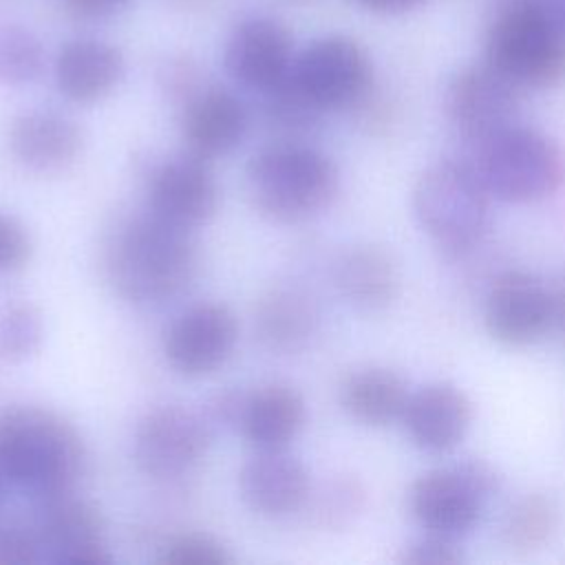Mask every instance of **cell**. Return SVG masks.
Segmentation results:
<instances>
[{
  "mask_svg": "<svg viewBox=\"0 0 565 565\" xmlns=\"http://www.w3.org/2000/svg\"><path fill=\"white\" fill-rule=\"evenodd\" d=\"M199 263L192 232L148 207L119 218L102 247L108 285L121 300L141 309L163 307L183 296L199 276Z\"/></svg>",
  "mask_w": 565,
  "mask_h": 565,
  "instance_id": "obj_1",
  "label": "cell"
},
{
  "mask_svg": "<svg viewBox=\"0 0 565 565\" xmlns=\"http://www.w3.org/2000/svg\"><path fill=\"white\" fill-rule=\"evenodd\" d=\"M88 452L79 430L57 411L35 404L0 408V479L38 501L73 492Z\"/></svg>",
  "mask_w": 565,
  "mask_h": 565,
  "instance_id": "obj_2",
  "label": "cell"
},
{
  "mask_svg": "<svg viewBox=\"0 0 565 565\" xmlns=\"http://www.w3.org/2000/svg\"><path fill=\"white\" fill-rule=\"evenodd\" d=\"M245 185L265 218L302 223L331 207L340 192V170L327 152L302 139H276L252 154Z\"/></svg>",
  "mask_w": 565,
  "mask_h": 565,
  "instance_id": "obj_3",
  "label": "cell"
},
{
  "mask_svg": "<svg viewBox=\"0 0 565 565\" xmlns=\"http://www.w3.org/2000/svg\"><path fill=\"white\" fill-rule=\"evenodd\" d=\"M483 60L521 90L565 82V15L545 0H505L483 38Z\"/></svg>",
  "mask_w": 565,
  "mask_h": 565,
  "instance_id": "obj_4",
  "label": "cell"
},
{
  "mask_svg": "<svg viewBox=\"0 0 565 565\" xmlns=\"http://www.w3.org/2000/svg\"><path fill=\"white\" fill-rule=\"evenodd\" d=\"M490 192L470 159H439L413 185V212L426 236L446 254L475 249L490 227Z\"/></svg>",
  "mask_w": 565,
  "mask_h": 565,
  "instance_id": "obj_5",
  "label": "cell"
},
{
  "mask_svg": "<svg viewBox=\"0 0 565 565\" xmlns=\"http://www.w3.org/2000/svg\"><path fill=\"white\" fill-rule=\"evenodd\" d=\"M470 161L490 196L503 203H536L565 183L561 146L519 121L475 143Z\"/></svg>",
  "mask_w": 565,
  "mask_h": 565,
  "instance_id": "obj_6",
  "label": "cell"
},
{
  "mask_svg": "<svg viewBox=\"0 0 565 565\" xmlns=\"http://www.w3.org/2000/svg\"><path fill=\"white\" fill-rule=\"evenodd\" d=\"M501 479L481 459H466L419 475L408 488V510L424 532L461 539L497 497Z\"/></svg>",
  "mask_w": 565,
  "mask_h": 565,
  "instance_id": "obj_7",
  "label": "cell"
},
{
  "mask_svg": "<svg viewBox=\"0 0 565 565\" xmlns=\"http://www.w3.org/2000/svg\"><path fill=\"white\" fill-rule=\"evenodd\" d=\"M289 79L320 110L355 108L373 88V62L351 35L329 33L296 53Z\"/></svg>",
  "mask_w": 565,
  "mask_h": 565,
  "instance_id": "obj_8",
  "label": "cell"
},
{
  "mask_svg": "<svg viewBox=\"0 0 565 565\" xmlns=\"http://www.w3.org/2000/svg\"><path fill=\"white\" fill-rule=\"evenodd\" d=\"M214 426L205 413L181 404H161L141 415L132 435L135 466L152 479H177L194 470L210 452Z\"/></svg>",
  "mask_w": 565,
  "mask_h": 565,
  "instance_id": "obj_9",
  "label": "cell"
},
{
  "mask_svg": "<svg viewBox=\"0 0 565 565\" xmlns=\"http://www.w3.org/2000/svg\"><path fill=\"white\" fill-rule=\"evenodd\" d=\"M521 88L494 71L486 60L461 66L444 93L450 126L470 143H479L516 124Z\"/></svg>",
  "mask_w": 565,
  "mask_h": 565,
  "instance_id": "obj_10",
  "label": "cell"
},
{
  "mask_svg": "<svg viewBox=\"0 0 565 565\" xmlns=\"http://www.w3.org/2000/svg\"><path fill=\"white\" fill-rule=\"evenodd\" d=\"M238 342L234 311L214 300L183 309L166 327L161 349L168 366L183 377H205L218 371Z\"/></svg>",
  "mask_w": 565,
  "mask_h": 565,
  "instance_id": "obj_11",
  "label": "cell"
},
{
  "mask_svg": "<svg viewBox=\"0 0 565 565\" xmlns=\"http://www.w3.org/2000/svg\"><path fill=\"white\" fill-rule=\"evenodd\" d=\"M294 57V33L280 18L269 13L238 18L223 49L227 75L238 86L258 95L287 79Z\"/></svg>",
  "mask_w": 565,
  "mask_h": 565,
  "instance_id": "obj_12",
  "label": "cell"
},
{
  "mask_svg": "<svg viewBox=\"0 0 565 565\" xmlns=\"http://www.w3.org/2000/svg\"><path fill=\"white\" fill-rule=\"evenodd\" d=\"M44 558L57 565H108L113 554L106 543L102 510L75 490L40 501L35 519Z\"/></svg>",
  "mask_w": 565,
  "mask_h": 565,
  "instance_id": "obj_13",
  "label": "cell"
},
{
  "mask_svg": "<svg viewBox=\"0 0 565 565\" xmlns=\"http://www.w3.org/2000/svg\"><path fill=\"white\" fill-rule=\"evenodd\" d=\"M221 203V188L210 161L181 152L161 161L148 177V210L163 221L194 232L210 223Z\"/></svg>",
  "mask_w": 565,
  "mask_h": 565,
  "instance_id": "obj_14",
  "label": "cell"
},
{
  "mask_svg": "<svg viewBox=\"0 0 565 565\" xmlns=\"http://www.w3.org/2000/svg\"><path fill=\"white\" fill-rule=\"evenodd\" d=\"M483 324L505 347H527L554 329L552 289L527 271H505L490 285Z\"/></svg>",
  "mask_w": 565,
  "mask_h": 565,
  "instance_id": "obj_15",
  "label": "cell"
},
{
  "mask_svg": "<svg viewBox=\"0 0 565 565\" xmlns=\"http://www.w3.org/2000/svg\"><path fill=\"white\" fill-rule=\"evenodd\" d=\"M179 128L185 152L214 161L243 143L249 130V108L234 90L205 84L181 106Z\"/></svg>",
  "mask_w": 565,
  "mask_h": 565,
  "instance_id": "obj_16",
  "label": "cell"
},
{
  "mask_svg": "<svg viewBox=\"0 0 565 565\" xmlns=\"http://www.w3.org/2000/svg\"><path fill=\"white\" fill-rule=\"evenodd\" d=\"M13 159L40 174H53L71 168L84 150L82 126L57 110L33 108L13 117L7 132Z\"/></svg>",
  "mask_w": 565,
  "mask_h": 565,
  "instance_id": "obj_17",
  "label": "cell"
},
{
  "mask_svg": "<svg viewBox=\"0 0 565 565\" xmlns=\"http://www.w3.org/2000/svg\"><path fill=\"white\" fill-rule=\"evenodd\" d=\"M402 424L419 450L444 455L468 435L472 402L452 382H428L408 395Z\"/></svg>",
  "mask_w": 565,
  "mask_h": 565,
  "instance_id": "obj_18",
  "label": "cell"
},
{
  "mask_svg": "<svg viewBox=\"0 0 565 565\" xmlns=\"http://www.w3.org/2000/svg\"><path fill=\"white\" fill-rule=\"evenodd\" d=\"M311 488L307 466L287 450H256L238 470L243 503L267 519L302 510Z\"/></svg>",
  "mask_w": 565,
  "mask_h": 565,
  "instance_id": "obj_19",
  "label": "cell"
},
{
  "mask_svg": "<svg viewBox=\"0 0 565 565\" xmlns=\"http://www.w3.org/2000/svg\"><path fill=\"white\" fill-rule=\"evenodd\" d=\"M124 53L99 38L66 40L53 60V79L60 95L73 104H97L124 79Z\"/></svg>",
  "mask_w": 565,
  "mask_h": 565,
  "instance_id": "obj_20",
  "label": "cell"
},
{
  "mask_svg": "<svg viewBox=\"0 0 565 565\" xmlns=\"http://www.w3.org/2000/svg\"><path fill=\"white\" fill-rule=\"evenodd\" d=\"M320 320V307L309 291L296 285H276L256 302L254 333L263 349L296 355L313 342Z\"/></svg>",
  "mask_w": 565,
  "mask_h": 565,
  "instance_id": "obj_21",
  "label": "cell"
},
{
  "mask_svg": "<svg viewBox=\"0 0 565 565\" xmlns=\"http://www.w3.org/2000/svg\"><path fill=\"white\" fill-rule=\"evenodd\" d=\"M333 285L349 307L377 313L399 296L402 274L395 256L386 247L360 243L335 258Z\"/></svg>",
  "mask_w": 565,
  "mask_h": 565,
  "instance_id": "obj_22",
  "label": "cell"
},
{
  "mask_svg": "<svg viewBox=\"0 0 565 565\" xmlns=\"http://www.w3.org/2000/svg\"><path fill=\"white\" fill-rule=\"evenodd\" d=\"M307 422V404L298 388L271 382L247 391L236 433L254 450H287Z\"/></svg>",
  "mask_w": 565,
  "mask_h": 565,
  "instance_id": "obj_23",
  "label": "cell"
},
{
  "mask_svg": "<svg viewBox=\"0 0 565 565\" xmlns=\"http://www.w3.org/2000/svg\"><path fill=\"white\" fill-rule=\"evenodd\" d=\"M408 395L411 391L404 377L386 366L355 369L338 388L342 411L353 422L371 428H384L402 422Z\"/></svg>",
  "mask_w": 565,
  "mask_h": 565,
  "instance_id": "obj_24",
  "label": "cell"
},
{
  "mask_svg": "<svg viewBox=\"0 0 565 565\" xmlns=\"http://www.w3.org/2000/svg\"><path fill=\"white\" fill-rule=\"evenodd\" d=\"M561 508L545 492H527L516 499L503 516L501 539L512 552L541 550L558 530Z\"/></svg>",
  "mask_w": 565,
  "mask_h": 565,
  "instance_id": "obj_25",
  "label": "cell"
},
{
  "mask_svg": "<svg viewBox=\"0 0 565 565\" xmlns=\"http://www.w3.org/2000/svg\"><path fill=\"white\" fill-rule=\"evenodd\" d=\"M366 505V488L353 475H335L311 488L302 510L318 530H344L349 527Z\"/></svg>",
  "mask_w": 565,
  "mask_h": 565,
  "instance_id": "obj_26",
  "label": "cell"
},
{
  "mask_svg": "<svg viewBox=\"0 0 565 565\" xmlns=\"http://www.w3.org/2000/svg\"><path fill=\"white\" fill-rule=\"evenodd\" d=\"M44 62L42 40L26 24L0 18V86L33 84Z\"/></svg>",
  "mask_w": 565,
  "mask_h": 565,
  "instance_id": "obj_27",
  "label": "cell"
},
{
  "mask_svg": "<svg viewBox=\"0 0 565 565\" xmlns=\"http://www.w3.org/2000/svg\"><path fill=\"white\" fill-rule=\"evenodd\" d=\"M260 99L263 119L271 130L280 132V139H300L311 132L324 115L294 86L289 75L276 88L263 93Z\"/></svg>",
  "mask_w": 565,
  "mask_h": 565,
  "instance_id": "obj_28",
  "label": "cell"
},
{
  "mask_svg": "<svg viewBox=\"0 0 565 565\" xmlns=\"http://www.w3.org/2000/svg\"><path fill=\"white\" fill-rule=\"evenodd\" d=\"M44 340V320L35 305L18 300L0 311V358L22 362L38 353Z\"/></svg>",
  "mask_w": 565,
  "mask_h": 565,
  "instance_id": "obj_29",
  "label": "cell"
},
{
  "mask_svg": "<svg viewBox=\"0 0 565 565\" xmlns=\"http://www.w3.org/2000/svg\"><path fill=\"white\" fill-rule=\"evenodd\" d=\"M157 561L163 565H230L234 556L212 534L183 532L161 547Z\"/></svg>",
  "mask_w": 565,
  "mask_h": 565,
  "instance_id": "obj_30",
  "label": "cell"
},
{
  "mask_svg": "<svg viewBox=\"0 0 565 565\" xmlns=\"http://www.w3.org/2000/svg\"><path fill=\"white\" fill-rule=\"evenodd\" d=\"M157 84L179 108L205 86L199 62L188 53L168 55L157 68Z\"/></svg>",
  "mask_w": 565,
  "mask_h": 565,
  "instance_id": "obj_31",
  "label": "cell"
},
{
  "mask_svg": "<svg viewBox=\"0 0 565 565\" xmlns=\"http://www.w3.org/2000/svg\"><path fill=\"white\" fill-rule=\"evenodd\" d=\"M44 558L35 525L0 523V565H31Z\"/></svg>",
  "mask_w": 565,
  "mask_h": 565,
  "instance_id": "obj_32",
  "label": "cell"
},
{
  "mask_svg": "<svg viewBox=\"0 0 565 565\" xmlns=\"http://www.w3.org/2000/svg\"><path fill=\"white\" fill-rule=\"evenodd\" d=\"M397 561L402 565H459L463 552L455 539L424 532V536L402 547Z\"/></svg>",
  "mask_w": 565,
  "mask_h": 565,
  "instance_id": "obj_33",
  "label": "cell"
},
{
  "mask_svg": "<svg viewBox=\"0 0 565 565\" xmlns=\"http://www.w3.org/2000/svg\"><path fill=\"white\" fill-rule=\"evenodd\" d=\"M33 252L29 230L13 214L0 212V274L22 269Z\"/></svg>",
  "mask_w": 565,
  "mask_h": 565,
  "instance_id": "obj_34",
  "label": "cell"
},
{
  "mask_svg": "<svg viewBox=\"0 0 565 565\" xmlns=\"http://www.w3.org/2000/svg\"><path fill=\"white\" fill-rule=\"evenodd\" d=\"M245 397L247 391H238V388H225L218 391L216 395H212L205 404V417L212 422V426H221V428H230L236 430L241 415H243V406H245Z\"/></svg>",
  "mask_w": 565,
  "mask_h": 565,
  "instance_id": "obj_35",
  "label": "cell"
},
{
  "mask_svg": "<svg viewBox=\"0 0 565 565\" xmlns=\"http://www.w3.org/2000/svg\"><path fill=\"white\" fill-rule=\"evenodd\" d=\"M132 0H60L62 9L82 22H99L121 13Z\"/></svg>",
  "mask_w": 565,
  "mask_h": 565,
  "instance_id": "obj_36",
  "label": "cell"
},
{
  "mask_svg": "<svg viewBox=\"0 0 565 565\" xmlns=\"http://www.w3.org/2000/svg\"><path fill=\"white\" fill-rule=\"evenodd\" d=\"M360 9L373 13V15H404L411 11H417L428 0H353Z\"/></svg>",
  "mask_w": 565,
  "mask_h": 565,
  "instance_id": "obj_37",
  "label": "cell"
},
{
  "mask_svg": "<svg viewBox=\"0 0 565 565\" xmlns=\"http://www.w3.org/2000/svg\"><path fill=\"white\" fill-rule=\"evenodd\" d=\"M552 309H554V329L565 331V278L552 289Z\"/></svg>",
  "mask_w": 565,
  "mask_h": 565,
  "instance_id": "obj_38",
  "label": "cell"
},
{
  "mask_svg": "<svg viewBox=\"0 0 565 565\" xmlns=\"http://www.w3.org/2000/svg\"><path fill=\"white\" fill-rule=\"evenodd\" d=\"M172 7L181 9V11H188V13H201V11H207L216 4V0H168Z\"/></svg>",
  "mask_w": 565,
  "mask_h": 565,
  "instance_id": "obj_39",
  "label": "cell"
},
{
  "mask_svg": "<svg viewBox=\"0 0 565 565\" xmlns=\"http://www.w3.org/2000/svg\"><path fill=\"white\" fill-rule=\"evenodd\" d=\"M4 486H7V483L0 479V497H2V488H4Z\"/></svg>",
  "mask_w": 565,
  "mask_h": 565,
  "instance_id": "obj_40",
  "label": "cell"
},
{
  "mask_svg": "<svg viewBox=\"0 0 565 565\" xmlns=\"http://www.w3.org/2000/svg\"><path fill=\"white\" fill-rule=\"evenodd\" d=\"M294 2H300V0H294Z\"/></svg>",
  "mask_w": 565,
  "mask_h": 565,
  "instance_id": "obj_41",
  "label": "cell"
}]
</instances>
